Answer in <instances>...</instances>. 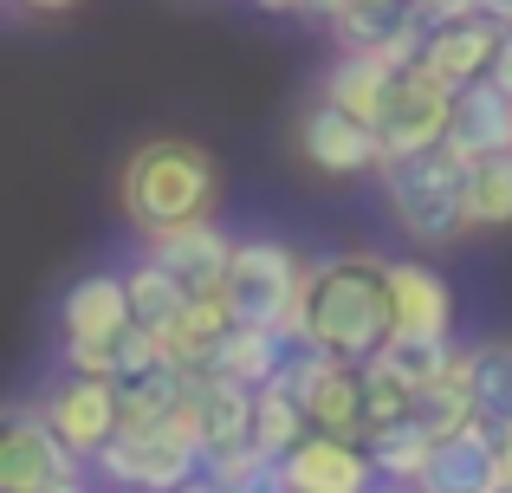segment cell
<instances>
[{"label":"cell","mask_w":512,"mask_h":493,"mask_svg":"<svg viewBox=\"0 0 512 493\" xmlns=\"http://www.w3.org/2000/svg\"><path fill=\"white\" fill-rule=\"evenodd\" d=\"M389 338H396L389 260H376V253H331V260H312L299 344L338 357V364H376V357L389 351Z\"/></svg>","instance_id":"6da1fadb"},{"label":"cell","mask_w":512,"mask_h":493,"mask_svg":"<svg viewBox=\"0 0 512 493\" xmlns=\"http://www.w3.org/2000/svg\"><path fill=\"white\" fill-rule=\"evenodd\" d=\"M214 195H221L214 156L201 150V143H182V137L143 143V150H130L124 169H117V202H124L130 228H137L143 241H163V234L214 221Z\"/></svg>","instance_id":"7a4b0ae2"},{"label":"cell","mask_w":512,"mask_h":493,"mask_svg":"<svg viewBox=\"0 0 512 493\" xmlns=\"http://www.w3.org/2000/svg\"><path fill=\"white\" fill-rule=\"evenodd\" d=\"M376 176H383L396 228L409 234L415 247H454V241L474 234V215H467L474 163L454 156L448 143H441V150H415V156H389Z\"/></svg>","instance_id":"3957f363"},{"label":"cell","mask_w":512,"mask_h":493,"mask_svg":"<svg viewBox=\"0 0 512 493\" xmlns=\"http://www.w3.org/2000/svg\"><path fill=\"white\" fill-rule=\"evenodd\" d=\"M305 279H312V260L292 253L286 241H240L234 266H227V286H221V305L234 312V325H266L299 344Z\"/></svg>","instance_id":"277c9868"},{"label":"cell","mask_w":512,"mask_h":493,"mask_svg":"<svg viewBox=\"0 0 512 493\" xmlns=\"http://www.w3.org/2000/svg\"><path fill=\"white\" fill-rule=\"evenodd\" d=\"M104 481L130 487V493H182L188 481H201L208 455H201V435L188 422V409L175 422H124L117 442L98 455Z\"/></svg>","instance_id":"5b68a950"},{"label":"cell","mask_w":512,"mask_h":493,"mask_svg":"<svg viewBox=\"0 0 512 493\" xmlns=\"http://www.w3.org/2000/svg\"><path fill=\"white\" fill-rule=\"evenodd\" d=\"M59 325H65V364H72V377H111L117 344H124L130 325H137L124 273H85L72 292H65Z\"/></svg>","instance_id":"8992f818"},{"label":"cell","mask_w":512,"mask_h":493,"mask_svg":"<svg viewBox=\"0 0 512 493\" xmlns=\"http://www.w3.org/2000/svg\"><path fill=\"white\" fill-rule=\"evenodd\" d=\"M279 383H286V390L305 403V416H312V435L370 442V409H363V364H338V357H325V351H312V344H299V351L286 357V370H279Z\"/></svg>","instance_id":"52a82bcc"},{"label":"cell","mask_w":512,"mask_h":493,"mask_svg":"<svg viewBox=\"0 0 512 493\" xmlns=\"http://www.w3.org/2000/svg\"><path fill=\"white\" fill-rule=\"evenodd\" d=\"M454 98L441 78H428L422 65H402L389 85L383 111H376V137H383V163L389 156H415V150H441L454 130Z\"/></svg>","instance_id":"ba28073f"},{"label":"cell","mask_w":512,"mask_h":493,"mask_svg":"<svg viewBox=\"0 0 512 493\" xmlns=\"http://www.w3.org/2000/svg\"><path fill=\"white\" fill-rule=\"evenodd\" d=\"M506 33H512V26L500 20V13H487L480 0H467L461 13H448V20L428 26L422 59H415V65H422L428 78H441L448 91H467V85H480V78L493 72V59H500Z\"/></svg>","instance_id":"9c48e42d"},{"label":"cell","mask_w":512,"mask_h":493,"mask_svg":"<svg viewBox=\"0 0 512 493\" xmlns=\"http://www.w3.org/2000/svg\"><path fill=\"white\" fill-rule=\"evenodd\" d=\"M65 481H85V455L65 448L46 409H20L0 435V493H52Z\"/></svg>","instance_id":"30bf717a"},{"label":"cell","mask_w":512,"mask_h":493,"mask_svg":"<svg viewBox=\"0 0 512 493\" xmlns=\"http://www.w3.org/2000/svg\"><path fill=\"white\" fill-rule=\"evenodd\" d=\"M299 156L325 176H370V169H383V137H376V124L318 98L299 117Z\"/></svg>","instance_id":"8fae6325"},{"label":"cell","mask_w":512,"mask_h":493,"mask_svg":"<svg viewBox=\"0 0 512 493\" xmlns=\"http://www.w3.org/2000/svg\"><path fill=\"white\" fill-rule=\"evenodd\" d=\"M46 422L65 435V448L85 461H98L104 448L117 442V429H124V403H117V383L111 377H72L52 390L46 403Z\"/></svg>","instance_id":"7c38bea8"},{"label":"cell","mask_w":512,"mask_h":493,"mask_svg":"<svg viewBox=\"0 0 512 493\" xmlns=\"http://www.w3.org/2000/svg\"><path fill=\"white\" fill-rule=\"evenodd\" d=\"M409 493H506V468H500V429L474 422V429L435 442L422 481Z\"/></svg>","instance_id":"4fadbf2b"},{"label":"cell","mask_w":512,"mask_h":493,"mask_svg":"<svg viewBox=\"0 0 512 493\" xmlns=\"http://www.w3.org/2000/svg\"><path fill=\"white\" fill-rule=\"evenodd\" d=\"M279 487L286 493H370L376 461L363 442H338V435H305L286 461H279Z\"/></svg>","instance_id":"5bb4252c"},{"label":"cell","mask_w":512,"mask_h":493,"mask_svg":"<svg viewBox=\"0 0 512 493\" xmlns=\"http://www.w3.org/2000/svg\"><path fill=\"white\" fill-rule=\"evenodd\" d=\"M253 403L260 390L221 377V370H195V390H188V422L201 435V455H234V448L253 442Z\"/></svg>","instance_id":"9a60e30c"},{"label":"cell","mask_w":512,"mask_h":493,"mask_svg":"<svg viewBox=\"0 0 512 493\" xmlns=\"http://www.w3.org/2000/svg\"><path fill=\"white\" fill-rule=\"evenodd\" d=\"M234 247L214 221H201V228H182V234H163V241H150V260L169 266L175 279H182L195 299H221L227 286V266H234Z\"/></svg>","instance_id":"2e32d148"},{"label":"cell","mask_w":512,"mask_h":493,"mask_svg":"<svg viewBox=\"0 0 512 493\" xmlns=\"http://www.w3.org/2000/svg\"><path fill=\"white\" fill-rule=\"evenodd\" d=\"M448 150L467 156V163H487V156H506L512 150V98L493 78L467 85L454 98V130H448Z\"/></svg>","instance_id":"e0dca14e"},{"label":"cell","mask_w":512,"mask_h":493,"mask_svg":"<svg viewBox=\"0 0 512 493\" xmlns=\"http://www.w3.org/2000/svg\"><path fill=\"white\" fill-rule=\"evenodd\" d=\"M389 292H396V331L402 338H448L454 325V292L435 266L422 260H389Z\"/></svg>","instance_id":"ac0fdd59"},{"label":"cell","mask_w":512,"mask_h":493,"mask_svg":"<svg viewBox=\"0 0 512 493\" xmlns=\"http://www.w3.org/2000/svg\"><path fill=\"white\" fill-rule=\"evenodd\" d=\"M124 286H130V312H137V325H143V331H156L163 344H175V331H182V325H188V312L201 305L195 292H188L182 279L169 273V266H156V260H150V253H143V260L124 273Z\"/></svg>","instance_id":"d6986e66"},{"label":"cell","mask_w":512,"mask_h":493,"mask_svg":"<svg viewBox=\"0 0 512 493\" xmlns=\"http://www.w3.org/2000/svg\"><path fill=\"white\" fill-rule=\"evenodd\" d=\"M396 72H402V65L383 59V52H338V65L325 72V104H338V111L376 124V111H383Z\"/></svg>","instance_id":"ffe728a7"},{"label":"cell","mask_w":512,"mask_h":493,"mask_svg":"<svg viewBox=\"0 0 512 493\" xmlns=\"http://www.w3.org/2000/svg\"><path fill=\"white\" fill-rule=\"evenodd\" d=\"M286 357H292V338H279V331H266V325H234L214 344V357L201 370H221V377L247 383V390H266V383L286 370Z\"/></svg>","instance_id":"44dd1931"},{"label":"cell","mask_w":512,"mask_h":493,"mask_svg":"<svg viewBox=\"0 0 512 493\" xmlns=\"http://www.w3.org/2000/svg\"><path fill=\"white\" fill-rule=\"evenodd\" d=\"M312 435V416H305V403L286 390V383H266L260 390V403H253V448H260L266 461H286L292 448Z\"/></svg>","instance_id":"7402d4cb"},{"label":"cell","mask_w":512,"mask_h":493,"mask_svg":"<svg viewBox=\"0 0 512 493\" xmlns=\"http://www.w3.org/2000/svg\"><path fill=\"white\" fill-rule=\"evenodd\" d=\"M363 448H370V461H376V481H389V487H402V493L422 481L428 455H435V442H428L415 422H402V429H376Z\"/></svg>","instance_id":"603a6c76"},{"label":"cell","mask_w":512,"mask_h":493,"mask_svg":"<svg viewBox=\"0 0 512 493\" xmlns=\"http://www.w3.org/2000/svg\"><path fill=\"white\" fill-rule=\"evenodd\" d=\"M461 357L467 351H454L448 338H402V331H396V338H389V351H383V364L396 370L415 396H422V390H435L441 377H454V364H461Z\"/></svg>","instance_id":"cb8c5ba5"},{"label":"cell","mask_w":512,"mask_h":493,"mask_svg":"<svg viewBox=\"0 0 512 493\" xmlns=\"http://www.w3.org/2000/svg\"><path fill=\"white\" fill-rule=\"evenodd\" d=\"M467 370H474V403H480V422H512V344L493 338V344H474L467 351Z\"/></svg>","instance_id":"d4e9b609"},{"label":"cell","mask_w":512,"mask_h":493,"mask_svg":"<svg viewBox=\"0 0 512 493\" xmlns=\"http://www.w3.org/2000/svg\"><path fill=\"white\" fill-rule=\"evenodd\" d=\"M467 215H474V228H512V150L474 163V182H467Z\"/></svg>","instance_id":"484cf974"},{"label":"cell","mask_w":512,"mask_h":493,"mask_svg":"<svg viewBox=\"0 0 512 493\" xmlns=\"http://www.w3.org/2000/svg\"><path fill=\"white\" fill-rule=\"evenodd\" d=\"M415 403H422V396H415L409 383H402L396 370L383 364V357H376V364H363V409H370V435L415 422Z\"/></svg>","instance_id":"4316f807"},{"label":"cell","mask_w":512,"mask_h":493,"mask_svg":"<svg viewBox=\"0 0 512 493\" xmlns=\"http://www.w3.org/2000/svg\"><path fill=\"white\" fill-rule=\"evenodd\" d=\"M487 78L512 98V33H506V46H500V59H493V72H487Z\"/></svg>","instance_id":"83f0119b"},{"label":"cell","mask_w":512,"mask_h":493,"mask_svg":"<svg viewBox=\"0 0 512 493\" xmlns=\"http://www.w3.org/2000/svg\"><path fill=\"white\" fill-rule=\"evenodd\" d=\"M467 7V0H422V13H428V26H435V20H448V13H461Z\"/></svg>","instance_id":"f1b7e54d"},{"label":"cell","mask_w":512,"mask_h":493,"mask_svg":"<svg viewBox=\"0 0 512 493\" xmlns=\"http://www.w3.org/2000/svg\"><path fill=\"white\" fill-rule=\"evenodd\" d=\"M260 13H312V0H253Z\"/></svg>","instance_id":"f546056e"},{"label":"cell","mask_w":512,"mask_h":493,"mask_svg":"<svg viewBox=\"0 0 512 493\" xmlns=\"http://www.w3.org/2000/svg\"><path fill=\"white\" fill-rule=\"evenodd\" d=\"M500 468H506V493H512V422H500Z\"/></svg>","instance_id":"4dcf8cb0"},{"label":"cell","mask_w":512,"mask_h":493,"mask_svg":"<svg viewBox=\"0 0 512 493\" xmlns=\"http://www.w3.org/2000/svg\"><path fill=\"white\" fill-rule=\"evenodd\" d=\"M13 7H26V13H65V7H78V0H13Z\"/></svg>","instance_id":"1f68e13d"},{"label":"cell","mask_w":512,"mask_h":493,"mask_svg":"<svg viewBox=\"0 0 512 493\" xmlns=\"http://www.w3.org/2000/svg\"><path fill=\"white\" fill-rule=\"evenodd\" d=\"M480 7H487V13H500V20L512 26V0H480Z\"/></svg>","instance_id":"d6a6232c"}]
</instances>
